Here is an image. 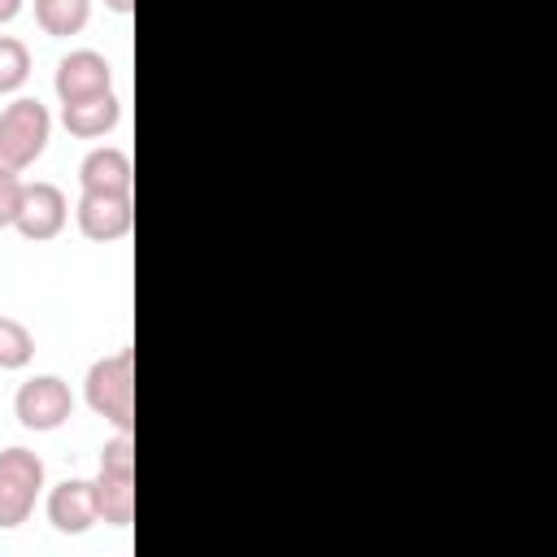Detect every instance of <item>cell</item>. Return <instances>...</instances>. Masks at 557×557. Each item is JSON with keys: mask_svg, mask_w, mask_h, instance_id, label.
Listing matches in <instances>:
<instances>
[{"mask_svg": "<svg viewBox=\"0 0 557 557\" xmlns=\"http://www.w3.org/2000/svg\"><path fill=\"white\" fill-rule=\"evenodd\" d=\"M83 396H87L91 413H100L117 431H131V422H135V357H131V348L100 357L87 370Z\"/></svg>", "mask_w": 557, "mask_h": 557, "instance_id": "obj_1", "label": "cell"}, {"mask_svg": "<svg viewBox=\"0 0 557 557\" xmlns=\"http://www.w3.org/2000/svg\"><path fill=\"white\" fill-rule=\"evenodd\" d=\"M52 135V117L35 96H17L13 104H4L0 113V170H26Z\"/></svg>", "mask_w": 557, "mask_h": 557, "instance_id": "obj_2", "label": "cell"}, {"mask_svg": "<svg viewBox=\"0 0 557 557\" xmlns=\"http://www.w3.org/2000/svg\"><path fill=\"white\" fill-rule=\"evenodd\" d=\"M39 487H44V461L39 453L13 444L0 453V531L9 527H22L39 500Z\"/></svg>", "mask_w": 557, "mask_h": 557, "instance_id": "obj_3", "label": "cell"}, {"mask_svg": "<svg viewBox=\"0 0 557 557\" xmlns=\"http://www.w3.org/2000/svg\"><path fill=\"white\" fill-rule=\"evenodd\" d=\"M13 413L26 431H57L61 422H70L74 413V396H70V383L57 379V374H35L17 387L13 396Z\"/></svg>", "mask_w": 557, "mask_h": 557, "instance_id": "obj_4", "label": "cell"}, {"mask_svg": "<svg viewBox=\"0 0 557 557\" xmlns=\"http://www.w3.org/2000/svg\"><path fill=\"white\" fill-rule=\"evenodd\" d=\"M74 218L91 244H117L122 235H131L135 205H131V191H83Z\"/></svg>", "mask_w": 557, "mask_h": 557, "instance_id": "obj_5", "label": "cell"}, {"mask_svg": "<svg viewBox=\"0 0 557 557\" xmlns=\"http://www.w3.org/2000/svg\"><path fill=\"white\" fill-rule=\"evenodd\" d=\"M52 87H57V100H61V104H78V100L104 96V91H113V65H109L100 52H91V48L65 52V57L57 61Z\"/></svg>", "mask_w": 557, "mask_h": 557, "instance_id": "obj_6", "label": "cell"}, {"mask_svg": "<svg viewBox=\"0 0 557 557\" xmlns=\"http://www.w3.org/2000/svg\"><path fill=\"white\" fill-rule=\"evenodd\" d=\"M65 218H70V205H65V191L57 183H26L22 187V205H17L13 226L26 239H35V244L57 239L61 226H65Z\"/></svg>", "mask_w": 557, "mask_h": 557, "instance_id": "obj_7", "label": "cell"}, {"mask_svg": "<svg viewBox=\"0 0 557 557\" xmlns=\"http://www.w3.org/2000/svg\"><path fill=\"white\" fill-rule=\"evenodd\" d=\"M48 522L61 531V535H83L96 518V492L87 479H65L48 492Z\"/></svg>", "mask_w": 557, "mask_h": 557, "instance_id": "obj_8", "label": "cell"}, {"mask_svg": "<svg viewBox=\"0 0 557 557\" xmlns=\"http://www.w3.org/2000/svg\"><path fill=\"white\" fill-rule=\"evenodd\" d=\"M117 117H122V104H117L113 91L91 96V100H78V104H61V126H65L70 135H78V139H100V135H109V131L117 126Z\"/></svg>", "mask_w": 557, "mask_h": 557, "instance_id": "obj_9", "label": "cell"}, {"mask_svg": "<svg viewBox=\"0 0 557 557\" xmlns=\"http://www.w3.org/2000/svg\"><path fill=\"white\" fill-rule=\"evenodd\" d=\"M96 492V518L109 527H131L135 518V474H117V470H100L91 479Z\"/></svg>", "mask_w": 557, "mask_h": 557, "instance_id": "obj_10", "label": "cell"}, {"mask_svg": "<svg viewBox=\"0 0 557 557\" xmlns=\"http://www.w3.org/2000/svg\"><path fill=\"white\" fill-rule=\"evenodd\" d=\"M83 191H131V157L122 148H91L78 165Z\"/></svg>", "mask_w": 557, "mask_h": 557, "instance_id": "obj_11", "label": "cell"}, {"mask_svg": "<svg viewBox=\"0 0 557 557\" xmlns=\"http://www.w3.org/2000/svg\"><path fill=\"white\" fill-rule=\"evenodd\" d=\"M87 17H91V0H35V22L52 39L78 35L87 26Z\"/></svg>", "mask_w": 557, "mask_h": 557, "instance_id": "obj_12", "label": "cell"}, {"mask_svg": "<svg viewBox=\"0 0 557 557\" xmlns=\"http://www.w3.org/2000/svg\"><path fill=\"white\" fill-rule=\"evenodd\" d=\"M30 357H35V335L17 318L0 313V370H22L30 366Z\"/></svg>", "mask_w": 557, "mask_h": 557, "instance_id": "obj_13", "label": "cell"}, {"mask_svg": "<svg viewBox=\"0 0 557 557\" xmlns=\"http://www.w3.org/2000/svg\"><path fill=\"white\" fill-rule=\"evenodd\" d=\"M30 78V48L13 35H0V96L17 91Z\"/></svg>", "mask_w": 557, "mask_h": 557, "instance_id": "obj_14", "label": "cell"}, {"mask_svg": "<svg viewBox=\"0 0 557 557\" xmlns=\"http://www.w3.org/2000/svg\"><path fill=\"white\" fill-rule=\"evenodd\" d=\"M100 470H117V474H135V444L131 431H117L104 448H100Z\"/></svg>", "mask_w": 557, "mask_h": 557, "instance_id": "obj_15", "label": "cell"}, {"mask_svg": "<svg viewBox=\"0 0 557 557\" xmlns=\"http://www.w3.org/2000/svg\"><path fill=\"white\" fill-rule=\"evenodd\" d=\"M22 187H26V183H22L13 170H0V231L13 226L17 205H22Z\"/></svg>", "mask_w": 557, "mask_h": 557, "instance_id": "obj_16", "label": "cell"}, {"mask_svg": "<svg viewBox=\"0 0 557 557\" xmlns=\"http://www.w3.org/2000/svg\"><path fill=\"white\" fill-rule=\"evenodd\" d=\"M22 4H26V0H0V26H4V22H13V17L22 13Z\"/></svg>", "mask_w": 557, "mask_h": 557, "instance_id": "obj_17", "label": "cell"}, {"mask_svg": "<svg viewBox=\"0 0 557 557\" xmlns=\"http://www.w3.org/2000/svg\"><path fill=\"white\" fill-rule=\"evenodd\" d=\"M104 9H113V13H131L135 0H104Z\"/></svg>", "mask_w": 557, "mask_h": 557, "instance_id": "obj_18", "label": "cell"}]
</instances>
